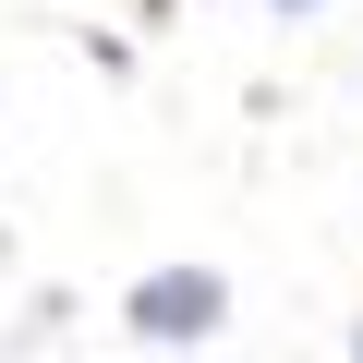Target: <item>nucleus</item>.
Listing matches in <instances>:
<instances>
[{
	"instance_id": "f257e3e1",
	"label": "nucleus",
	"mask_w": 363,
	"mask_h": 363,
	"mask_svg": "<svg viewBox=\"0 0 363 363\" xmlns=\"http://www.w3.org/2000/svg\"><path fill=\"white\" fill-rule=\"evenodd\" d=\"M121 327H133L145 351H194V339L230 327V279H218V267H157V279H133Z\"/></svg>"
},
{
	"instance_id": "f03ea898",
	"label": "nucleus",
	"mask_w": 363,
	"mask_h": 363,
	"mask_svg": "<svg viewBox=\"0 0 363 363\" xmlns=\"http://www.w3.org/2000/svg\"><path fill=\"white\" fill-rule=\"evenodd\" d=\"M279 13H315V0H279Z\"/></svg>"
}]
</instances>
